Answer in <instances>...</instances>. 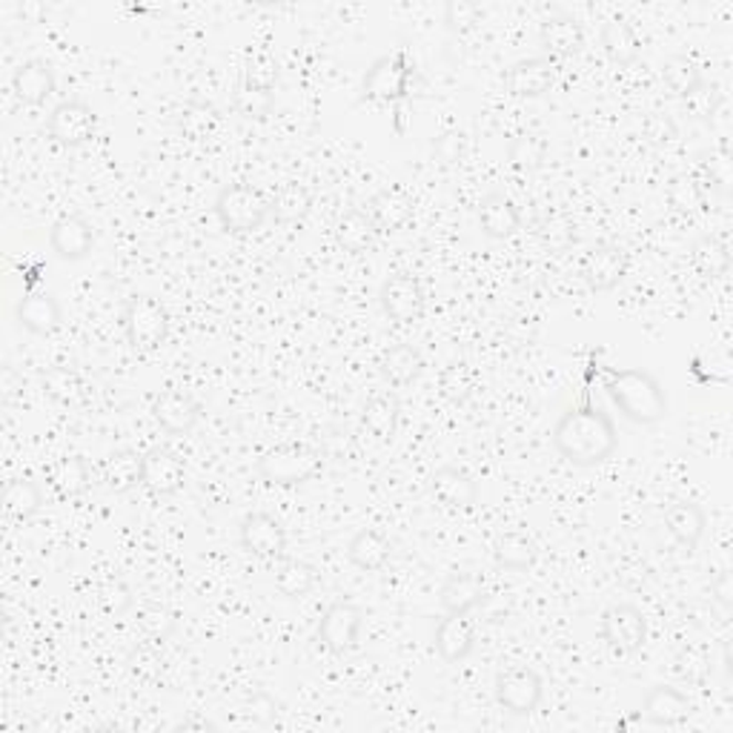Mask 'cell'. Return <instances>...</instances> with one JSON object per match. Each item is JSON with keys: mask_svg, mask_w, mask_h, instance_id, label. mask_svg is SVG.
Returning a JSON list of instances; mask_svg holds the SVG:
<instances>
[{"mask_svg": "<svg viewBox=\"0 0 733 733\" xmlns=\"http://www.w3.org/2000/svg\"><path fill=\"white\" fill-rule=\"evenodd\" d=\"M152 416L166 433L184 435L201 421V405L184 390H161L152 399Z\"/></svg>", "mask_w": 733, "mask_h": 733, "instance_id": "cell-17", "label": "cell"}, {"mask_svg": "<svg viewBox=\"0 0 733 733\" xmlns=\"http://www.w3.org/2000/svg\"><path fill=\"white\" fill-rule=\"evenodd\" d=\"M545 682L533 668L513 665L496 677V702L513 716H530L541 705Z\"/></svg>", "mask_w": 733, "mask_h": 733, "instance_id": "cell-6", "label": "cell"}, {"mask_svg": "<svg viewBox=\"0 0 733 733\" xmlns=\"http://www.w3.org/2000/svg\"><path fill=\"white\" fill-rule=\"evenodd\" d=\"M693 263L705 276H722L731 267V256H727L725 244H720L716 238H702L693 244Z\"/></svg>", "mask_w": 733, "mask_h": 733, "instance_id": "cell-42", "label": "cell"}, {"mask_svg": "<svg viewBox=\"0 0 733 733\" xmlns=\"http://www.w3.org/2000/svg\"><path fill=\"white\" fill-rule=\"evenodd\" d=\"M364 613L353 602H335L319 622V642L330 654H347L356 648L358 634H362Z\"/></svg>", "mask_w": 733, "mask_h": 733, "instance_id": "cell-12", "label": "cell"}, {"mask_svg": "<svg viewBox=\"0 0 733 733\" xmlns=\"http://www.w3.org/2000/svg\"><path fill=\"white\" fill-rule=\"evenodd\" d=\"M100 482L109 493H129L143 482V453L136 450H115L100 464Z\"/></svg>", "mask_w": 733, "mask_h": 733, "instance_id": "cell-27", "label": "cell"}, {"mask_svg": "<svg viewBox=\"0 0 733 733\" xmlns=\"http://www.w3.org/2000/svg\"><path fill=\"white\" fill-rule=\"evenodd\" d=\"M215 127H218V115L207 104H186L181 112V129H184V136L195 138V141L207 138Z\"/></svg>", "mask_w": 733, "mask_h": 733, "instance_id": "cell-45", "label": "cell"}, {"mask_svg": "<svg viewBox=\"0 0 733 733\" xmlns=\"http://www.w3.org/2000/svg\"><path fill=\"white\" fill-rule=\"evenodd\" d=\"M556 84V61L548 55L516 61L505 72V89L513 98H539Z\"/></svg>", "mask_w": 733, "mask_h": 733, "instance_id": "cell-15", "label": "cell"}, {"mask_svg": "<svg viewBox=\"0 0 733 733\" xmlns=\"http://www.w3.org/2000/svg\"><path fill=\"white\" fill-rule=\"evenodd\" d=\"M313 209V193L304 184H284L270 198V218L276 224H299Z\"/></svg>", "mask_w": 733, "mask_h": 733, "instance_id": "cell-36", "label": "cell"}, {"mask_svg": "<svg viewBox=\"0 0 733 733\" xmlns=\"http://www.w3.org/2000/svg\"><path fill=\"white\" fill-rule=\"evenodd\" d=\"M424 370V356L421 349L413 344H392L385 349L381 356V376L390 381L392 387H407L413 385L416 378Z\"/></svg>", "mask_w": 733, "mask_h": 733, "instance_id": "cell-32", "label": "cell"}, {"mask_svg": "<svg viewBox=\"0 0 733 733\" xmlns=\"http://www.w3.org/2000/svg\"><path fill=\"white\" fill-rule=\"evenodd\" d=\"M46 132L61 147H84L98 132V115L84 100H61L50 112Z\"/></svg>", "mask_w": 733, "mask_h": 733, "instance_id": "cell-8", "label": "cell"}, {"mask_svg": "<svg viewBox=\"0 0 733 733\" xmlns=\"http://www.w3.org/2000/svg\"><path fill=\"white\" fill-rule=\"evenodd\" d=\"M665 527L685 553H693L705 536V510L697 502H673L665 510Z\"/></svg>", "mask_w": 733, "mask_h": 733, "instance_id": "cell-24", "label": "cell"}, {"mask_svg": "<svg viewBox=\"0 0 733 733\" xmlns=\"http://www.w3.org/2000/svg\"><path fill=\"white\" fill-rule=\"evenodd\" d=\"M0 507H3V516L9 521H26L32 519L37 510L43 507V493L35 482L29 478H14L3 487L0 493Z\"/></svg>", "mask_w": 733, "mask_h": 733, "instance_id": "cell-34", "label": "cell"}, {"mask_svg": "<svg viewBox=\"0 0 733 733\" xmlns=\"http://www.w3.org/2000/svg\"><path fill=\"white\" fill-rule=\"evenodd\" d=\"M545 155H548V143L530 132L510 143V166L516 172H536L545 164Z\"/></svg>", "mask_w": 733, "mask_h": 733, "instance_id": "cell-41", "label": "cell"}, {"mask_svg": "<svg viewBox=\"0 0 733 733\" xmlns=\"http://www.w3.org/2000/svg\"><path fill=\"white\" fill-rule=\"evenodd\" d=\"M50 247L61 261H84L95 247V227L84 215H64L52 224Z\"/></svg>", "mask_w": 733, "mask_h": 733, "instance_id": "cell-16", "label": "cell"}, {"mask_svg": "<svg viewBox=\"0 0 733 733\" xmlns=\"http://www.w3.org/2000/svg\"><path fill=\"white\" fill-rule=\"evenodd\" d=\"M496 562L507 570H527L536 562V541L521 530H507L496 539L493 548Z\"/></svg>", "mask_w": 733, "mask_h": 733, "instance_id": "cell-38", "label": "cell"}, {"mask_svg": "<svg viewBox=\"0 0 733 733\" xmlns=\"http://www.w3.org/2000/svg\"><path fill=\"white\" fill-rule=\"evenodd\" d=\"M662 78L677 98H688L702 84V69L691 55H670L662 66Z\"/></svg>", "mask_w": 733, "mask_h": 733, "instance_id": "cell-40", "label": "cell"}, {"mask_svg": "<svg viewBox=\"0 0 733 733\" xmlns=\"http://www.w3.org/2000/svg\"><path fill=\"white\" fill-rule=\"evenodd\" d=\"M478 21H482V7L471 3V0H450L448 7H444V23L453 32H459V35L476 26Z\"/></svg>", "mask_w": 733, "mask_h": 733, "instance_id": "cell-51", "label": "cell"}, {"mask_svg": "<svg viewBox=\"0 0 733 733\" xmlns=\"http://www.w3.org/2000/svg\"><path fill=\"white\" fill-rule=\"evenodd\" d=\"M276 84H278L276 57L256 55V57H249L247 64H244V86H249V89H267V93H272Z\"/></svg>", "mask_w": 733, "mask_h": 733, "instance_id": "cell-44", "label": "cell"}, {"mask_svg": "<svg viewBox=\"0 0 733 733\" xmlns=\"http://www.w3.org/2000/svg\"><path fill=\"white\" fill-rule=\"evenodd\" d=\"M98 599H100V607H104L107 613H115V616L127 613L129 607H132V602H136V596H132V588H129L123 579H109V582H104Z\"/></svg>", "mask_w": 733, "mask_h": 733, "instance_id": "cell-50", "label": "cell"}, {"mask_svg": "<svg viewBox=\"0 0 733 733\" xmlns=\"http://www.w3.org/2000/svg\"><path fill=\"white\" fill-rule=\"evenodd\" d=\"M184 459L172 448H152L143 453V482L152 496H175L184 487Z\"/></svg>", "mask_w": 733, "mask_h": 733, "instance_id": "cell-14", "label": "cell"}, {"mask_svg": "<svg viewBox=\"0 0 733 733\" xmlns=\"http://www.w3.org/2000/svg\"><path fill=\"white\" fill-rule=\"evenodd\" d=\"M627 276V252L619 244H599L582 258V278L593 292H611Z\"/></svg>", "mask_w": 733, "mask_h": 733, "instance_id": "cell-13", "label": "cell"}, {"mask_svg": "<svg viewBox=\"0 0 733 733\" xmlns=\"http://www.w3.org/2000/svg\"><path fill=\"white\" fill-rule=\"evenodd\" d=\"M682 100H685V107H688V112H691L693 118H702V121H708V118H713V115H716V109H720L722 95H720V89H716V86L705 84V80H702V84H699L697 89H693V93L688 95V98H682Z\"/></svg>", "mask_w": 733, "mask_h": 733, "instance_id": "cell-49", "label": "cell"}, {"mask_svg": "<svg viewBox=\"0 0 733 733\" xmlns=\"http://www.w3.org/2000/svg\"><path fill=\"white\" fill-rule=\"evenodd\" d=\"M478 227L493 241H505L519 233V209L513 207V201L505 193H487L478 204Z\"/></svg>", "mask_w": 733, "mask_h": 733, "instance_id": "cell-23", "label": "cell"}, {"mask_svg": "<svg viewBox=\"0 0 733 733\" xmlns=\"http://www.w3.org/2000/svg\"><path fill=\"white\" fill-rule=\"evenodd\" d=\"M367 213L376 222L378 233H396L405 227L413 215V198L401 190V186H387L381 193H376L367 204Z\"/></svg>", "mask_w": 733, "mask_h": 733, "instance_id": "cell-26", "label": "cell"}, {"mask_svg": "<svg viewBox=\"0 0 733 733\" xmlns=\"http://www.w3.org/2000/svg\"><path fill=\"white\" fill-rule=\"evenodd\" d=\"M430 493H433L435 502H442L450 510H471L478 502V485L473 482V476L462 467H453V464H444L439 471L430 476Z\"/></svg>", "mask_w": 733, "mask_h": 733, "instance_id": "cell-18", "label": "cell"}, {"mask_svg": "<svg viewBox=\"0 0 733 733\" xmlns=\"http://www.w3.org/2000/svg\"><path fill=\"white\" fill-rule=\"evenodd\" d=\"M378 304L396 324H413L424 313V287L413 272H396L378 290Z\"/></svg>", "mask_w": 733, "mask_h": 733, "instance_id": "cell-9", "label": "cell"}, {"mask_svg": "<svg viewBox=\"0 0 733 733\" xmlns=\"http://www.w3.org/2000/svg\"><path fill=\"white\" fill-rule=\"evenodd\" d=\"M129 670L141 679H155L161 673V654L152 645H138L129 654Z\"/></svg>", "mask_w": 733, "mask_h": 733, "instance_id": "cell-52", "label": "cell"}, {"mask_svg": "<svg viewBox=\"0 0 733 733\" xmlns=\"http://www.w3.org/2000/svg\"><path fill=\"white\" fill-rule=\"evenodd\" d=\"M708 670H711V659L702 648L691 645L677 656V673L682 682L688 685H702L708 679Z\"/></svg>", "mask_w": 733, "mask_h": 733, "instance_id": "cell-47", "label": "cell"}, {"mask_svg": "<svg viewBox=\"0 0 733 733\" xmlns=\"http://www.w3.org/2000/svg\"><path fill=\"white\" fill-rule=\"evenodd\" d=\"M123 330H127L129 347L138 353H152L166 344L170 315L152 295H132L123 310Z\"/></svg>", "mask_w": 733, "mask_h": 733, "instance_id": "cell-5", "label": "cell"}, {"mask_svg": "<svg viewBox=\"0 0 733 733\" xmlns=\"http://www.w3.org/2000/svg\"><path fill=\"white\" fill-rule=\"evenodd\" d=\"M413 69L407 64V57L401 52L378 57L370 72L364 75L362 84V98L376 100V104H392L407 95V80H410Z\"/></svg>", "mask_w": 733, "mask_h": 733, "instance_id": "cell-10", "label": "cell"}, {"mask_svg": "<svg viewBox=\"0 0 733 733\" xmlns=\"http://www.w3.org/2000/svg\"><path fill=\"white\" fill-rule=\"evenodd\" d=\"M713 593H716V599H720L722 602V607H731V596H733V579H731V573H722L720 579H716V582H713Z\"/></svg>", "mask_w": 733, "mask_h": 733, "instance_id": "cell-55", "label": "cell"}, {"mask_svg": "<svg viewBox=\"0 0 733 733\" xmlns=\"http://www.w3.org/2000/svg\"><path fill=\"white\" fill-rule=\"evenodd\" d=\"M138 625H141V630L150 636L152 642H164L166 636L175 630V625H179V616H175L172 611H166V607L147 605L141 611V619H138Z\"/></svg>", "mask_w": 733, "mask_h": 733, "instance_id": "cell-46", "label": "cell"}, {"mask_svg": "<svg viewBox=\"0 0 733 733\" xmlns=\"http://www.w3.org/2000/svg\"><path fill=\"white\" fill-rule=\"evenodd\" d=\"M487 599L485 582L471 573H453L442 584V607L448 613H471Z\"/></svg>", "mask_w": 733, "mask_h": 733, "instance_id": "cell-33", "label": "cell"}, {"mask_svg": "<svg viewBox=\"0 0 733 733\" xmlns=\"http://www.w3.org/2000/svg\"><path fill=\"white\" fill-rule=\"evenodd\" d=\"M582 26L576 18L570 14H556L541 23V46L548 52V57L559 61V57H573L582 50Z\"/></svg>", "mask_w": 733, "mask_h": 733, "instance_id": "cell-28", "label": "cell"}, {"mask_svg": "<svg viewBox=\"0 0 733 733\" xmlns=\"http://www.w3.org/2000/svg\"><path fill=\"white\" fill-rule=\"evenodd\" d=\"M602 46H605L607 57H611L613 64H622V66L634 64L642 50V43H639V37H636L634 26H630L627 21H622V18L605 23V29H602Z\"/></svg>", "mask_w": 733, "mask_h": 733, "instance_id": "cell-37", "label": "cell"}, {"mask_svg": "<svg viewBox=\"0 0 733 733\" xmlns=\"http://www.w3.org/2000/svg\"><path fill=\"white\" fill-rule=\"evenodd\" d=\"M50 485L57 493V498H78L93 485V471L86 459L69 456L61 459L50 471Z\"/></svg>", "mask_w": 733, "mask_h": 733, "instance_id": "cell-35", "label": "cell"}, {"mask_svg": "<svg viewBox=\"0 0 733 733\" xmlns=\"http://www.w3.org/2000/svg\"><path fill=\"white\" fill-rule=\"evenodd\" d=\"M392 545L385 533H378L376 527H362L353 539H349L347 559L356 564L358 570H367V573H376V570L385 568L390 562Z\"/></svg>", "mask_w": 733, "mask_h": 733, "instance_id": "cell-30", "label": "cell"}, {"mask_svg": "<svg viewBox=\"0 0 733 733\" xmlns=\"http://www.w3.org/2000/svg\"><path fill=\"white\" fill-rule=\"evenodd\" d=\"M215 215L227 233H256L270 218V198L252 184H227L215 198Z\"/></svg>", "mask_w": 733, "mask_h": 733, "instance_id": "cell-4", "label": "cell"}, {"mask_svg": "<svg viewBox=\"0 0 733 733\" xmlns=\"http://www.w3.org/2000/svg\"><path fill=\"white\" fill-rule=\"evenodd\" d=\"M605 390L613 405L619 407V413L634 424L650 428V424L668 419V392L654 373L639 370V367L607 370Z\"/></svg>", "mask_w": 733, "mask_h": 733, "instance_id": "cell-2", "label": "cell"}, {"mask_svg": "<svg viewBox=\"0 0 733 733\" xmlns=\"http://www.w3.org/2000/svg\"><path fill=\"white\" fill-rule=\"evenodd\" d=\"M319 582V573L310 562L304 559H292V556H281L272 562V584L276 591L287 599H301L313 591Z\"/></svg>", "mask_w": 733, "mask_h": 733, "instance_id": "cell-29", "label": "cell"}, {"mask_svg": "<svg viewBox=\"0 0 733 733\" xmlns=\"http://www.w3.org/2000/svg\"><path fill=\"white\" fill-rule=\"evenodd\" d=\"M321 459L319 450L306 448V444L290 442V444H278L270 448L267 453H261V459L256 462V471L261 476L263 485L270 487H299L304 482L315 476L321 471Z\"/></svg>", "mask_w": 733, "mask_h": 733, "instance_id": "cell-3", "label": "cell"}, {"mask_svg": "<svg viewBox=\"0 0 733 733\" xmlns=\"http://www.w3.org/2000/svg\"><path fill=\"white\" fill-rule=\"evenodd\" d=\"M693 702L685 697L677 688H668V685H656L650 688V693L645 697V705H642V716L650 725L659 727H677L682 722L691 720Z\"/></svg>", "mask_w": 733, "mask_h": 733, "instance_id": "cell-22", "label": "cell"}, {"mask_svg": "<svg viewBox=\"0 0 733 733\" xmlns=\"http://www.w3.org/2000/svg\"><path fill=\"white\" fill-rule=\"evenodd\" d=\"M241 548L247 553L276 562L287 556V530L272 513H247L241 521Z\"/></svg>", "mask_w": 733, "mask_h": 733, "instance_id": "cell-11", "label": "cell"}, {"mask_svg": "<svg viewBox=\"0 0 733 733\" xmlns=\"http://www.w3.org/2000/svg\"><path fill=\"white\" fill-rule=\"evenodd\" d=\"M41 381L52 399L64 407H84L86 405V381L75 370L66 367H52L41 373Z\"/></svg>", "mask_w": 733, "mask_h": 733, "instance_id": "cell-39", "label": "cell"}, {"mask_svg": "<svg viewBox=\"0 0 733 733\" xmlns=\"http://www.w3.org/2000/svg\"><path fill=\"white\" fill-rule=\"evenodd\" d=\"M378 227L370 218L367 209H344L335 222V241L344 252H353V256H362V252H370L376 247Z\"/></svg>", "mask_w": 733, "mask_h": 733, "instance_id": "cell-25", "label": "cell"}, {"mask_svg": "<svg viewBox=\"0 0 733 733\" xmlns=\"http://www.w3.org/2000/svg\"><path fill=\"white\" fill-rule=\"evenodd\" d=\"M14 98L26 107H41L55 93V69L43 57H29L12 75Z\"/></svg>", "mask_w": 733, "mask_h": 733, "instance_id": "cell-19", "label": "cell"}, {"mask_svg": "<svg viewBox=\"0 0 733 733\" xmlns=\"http://www.w3.org/2000/svg\"><path fill=\"white\" fill-rule=\"evenodd\" d=\"M464 152H467V136H464V132H444V136L435 141V155L442 158L444 164L462 161Z\"/></svg>", "mask_w": 733, "mask_h": 733, "instance_id": "cell-53", "label": "cell"}, {"mask_svg": "<svg viewBox=\"0 0 733 733\" xmlns=\"http://www.w3.org/2000/svg\"><path fill=\"white\" fill-rule=\"evenodd\" d=\"M14 319L29 333L50 335L61 327V304L50 290H26L14 304Z\"/></svg>", "mask_w": 733, "mask_h": 733, "instance_id": "cell-21", "label": "cell"}, {"mask_svg": "<svg viewBox=\"0 0 733 733\" xmlns=\"http://www.w3.org/2000/svg\"><path fill=\"white\" fill-rule=\"evenodd\" d=\"M553 448L573 467H596L616 453L619 433L602 407H568L556 421Z\"/></svg>", "mask_w": 733, "mask_h": 733, "instance_id": "cell-1", "label": "cell"}, {"mask_svg": "<svg viewBox=\"0 0 733 733\" xmlns=\"http://www.w3.org/2000/svg\"><path fill=\"white\" fill-rule=\"evenodd\" d=\"M442 392L444 399L453 401V405H464L471 399L473 392V373L467 364H453L448 373L442 376Z\"/></svg>", "mask_w": 733, "mask_h": 733, "instance_id": "cell-48", "label": "cell"}, {"mask_svg": "<svg viewBox=\"0 0 733 733\" xmlns=\"http://www.w3.org/2000/svg\"><path fill=\"white\" fill-rule=\"evenodd\" d=\"M476 648V627L467 613H448L435 627V650L448 665L464 662Z\"/></svg>", "mask_w": 733, "mask_h": 733, "instance_id": "cell-20", "label": "cell"}, {"mask_svg": "<svg viewBox=\"0 0 733 733\" xmlns=\"http://www.w3.org/2000/svg\"><path fill=\"white\" fill-rule=\"evenodd\" d=\"M648 138L654 143H665L673 138V123L668 118H650L648 121Z\"/></svg>", "mask_w": 733, "mask_h": 733, "instance_id": "cell-54", "label": "cell"}, {"mask_svg": "<svg viewBox=\"0 0 733 733\" xmlns=\"http://www.w3.org/2000/svg\"><path fill=\"white\" fill-rule=\"evenodd\" d=\"M272 107H276V93H267V89L241 86V93H236L233 98V109L247 121H263L272 112Z\"/></svg>", "mask_w": 733, "mask_h": 733, "instance_id": "cell-43", "label": "cell"}, {"mask_svg": "<svg viewBox=\"0 0 733 733\" xmlns=\"http://www.w3.org/2000/svg\"><path fill=\"white\" fill-rule=\"evenodd\" d=\"M602 639L607 642V648L616 654L634 656L645 648L648 642V619L630 602H616L602 613Z\"/></svg>", "mask_w": 733, "mask_h": 733, "instance_id": "cell-7", "label": "cell"}, {"mask_svg": "<svg viewBox=\"0 0 733 733\" xmlns=\"http://www.w3.org/2000/svg\"><path fill=\"white\" fill-rule=\"evenodd\" d=\"M364 428L373 439L378 442H390L396 430H399V419H401V401L399 396H392V392H378L373 396L367 405H364Z\"/></svg>", "mask_w": 733, "mask_h": 733, "instance_id": "cell-31", "label": "cell"}]
</instances>
